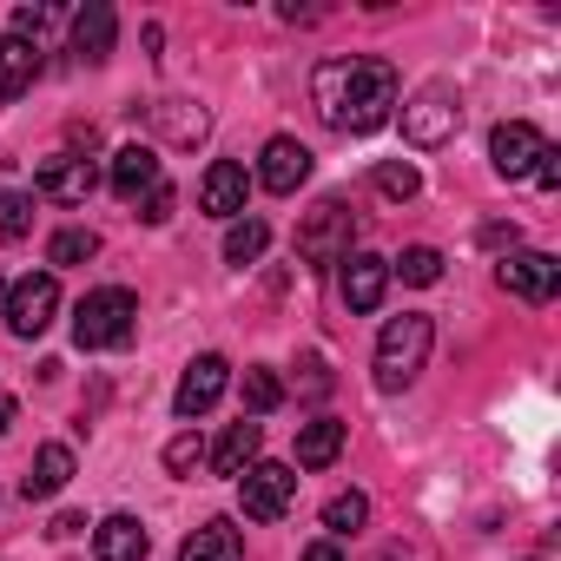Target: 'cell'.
I'll return each mask as SVG.
<instances>
[{"instance_id":"cell-1","label":"cell","mask_w":561,"mask_h":561,"mask_svg":"<svg viewBox=\"0 0 561 561\" xmlns=\"http://www.w3.org/2000/svg\"><path fill=\"white\" fill-rule=\"evenodd\" d=\"M397 67L390 60H377V54H331V60H318V73H311V106H318V119L324 126H337V133H377V126H390L397 119Z\"/></svg>"},{"instance_id":"cell-2","label":"cell","mask_w":561,"mask_h":561,"mask_svg":"<svg viewBox=\"0 0 561 561\" xmlns=\"http://www.w3.org/2000/svg\"><path fill=\"white\" fill-rule=\"evenodd\" d=\"M430 344H436V324L423 311L390 318L383 337H377V390H410L430 364Z\"/></svg>"},{"instance_id":"cell-3","label":"cell","mask_w":561,"mask_h":561,"mask_svg":"<svg viewBox=\"0 0 561 561\" xmlns=\"http://www.w3.org/2000/svg\"><path fill=\"white\" fill-rule=\"evenodd\" d=\"M139 324V298L126 285H106V291H87L80 311H73V344L80 351H119Z\"/></svg>"},{"instance_id":"cell-4","label":"cell","mask_w":561,"mask_h":561,"mask_svg":"<svg viewBox=\"0 0 561 561\" xmlns=\"http://www.w3.org/2000/svg\"><path fill=\"white\" fill-rule=\"evenodd\" d=\"M456 126H462V93H456L449 80H430V87L403 106V139H410L416 152H436L443 139H456Z\"/></svg>"},{"instance_id":"cell-5","label":"cell","mask_w":561,"mask_h":561,"mask_svg":"<svg viewBox=\"0 0 561 561\" xmlns=\"http://www.w3.org/2000/svg\"><path fill=\"white\" fill-rule=\"evenodd\" d=\"M351 238H357V218H351V205L344 198H324L318 211H305V225H298V257L305 264H344L351 257Z\"/></svg>"},{"instance_id":"cell-6","label":"cell","mask_w":561,"mask_h":561,"mask_svg":"<svg viewBox=\"0 0 561 561\" xmlns=\"http://www.w3.org/2000/svg\"><path fill=\"white\" fill-rule=\"evenodd\" d=\"M238 502L251 522H285L291 502H298V469L291 462H251L238 476Z\"/></svg>"},{"instance_id":"cell-7","label":"cell","mask_w":561,"mask_h":561,"mask_svg":"<svg viewBox=\"0 0 561 561\" xmlns=\"http://www.w3.org/2000/svg\"><path fill=\"white\" fill-rule=\"evenodd\" d=\"M8 331L14 337H41L47 324H54V311H60V277L54 271H34V277H21V285H8Z\"/></svg>"},{"instance_id":"cell-8","label":"cell","mask_w":561,"mask_h":561,"mask_svg":"<svg viewBox=\"0 0 561 561\" xmlns=\"http://www.w3.org/2000/svg\"><path fill=\"white\" fill-rule=\"evenodd\" d=\"M495 285H502L508 298H522V305H548V298L561 291V264H554L548 251H508V257L495 264Z\"/></svg>"},{"instance_id":"cell-9","label":"cell","mask_w":561,"mask_h":561,"mask_svg":"<svg viewBox=\"0 0 561 561\" xmlns=\"http://www.w3.org/2000/svg\"><path fill=\"white\" fill-rule=\"evenodd\" d=\"M541 152H548V139H541V126H528V119H502V126L489 133V159H495L502 179H528V172L541 165Z\"/></svg>"},{"instance_id":"cell-10","label":"cell","mask_w":561,"mask_h":561,"mask_svg":"<svg viewBox=\"0 0 561 561\" xmlns=\"http://www.w3.org/2000/svg\"><path fill=\"white\" fill-rule=\"evenodd\" d=\"M93 185H100V172H93V159H80V152H54V159H41V172H34V192L54 198V205H87Z\"/></svg>"},{"instance_id":"cell-11","label":"cell","mask_w":561,"mask_h":561,"mask_svg":"<svg viewBox=\"0 0 561 561\" xmlns=\"http://www.w3.org/2000/svg\"><path fill=\"white\" fill-rule=\"evenodd\" d=\"M225 383H231V364L218 357V351H205V357H192L185 364V377H179V397H172V410L185 416V423H198L218 397H225Z\"/></svg>"},{"instance_id":"cell-12","label":"cell","mask_w":561,"mask_h":561,"mask_svg":"<svg viewBox=\"0 0 561 561\" xmlns=\"http://www.w3.org/2000/svg\"><path fill=\"white\" fill-rule=\"evenodd\" d=\"M251 198V172L238 159H211V172L198 179V211L205 218H238Z\"/></svg>"},{"instance_id":"cell-13","label":"cell","mask_w":561,"mask_h":561,"mask_svg":"<svg viewBox=\"0 0 561 561\" xmlns=\"http://www.w3.org/2000/svg\"><path fill=\"white\" fill-rule=\"evenodd\" d=\"M383 291H390V257L351 251V257H344V305H351L357 318H370V311L383 305Z\"/></svg>"},{"instance_id":"cell-14","label":"cell","mask_w":561,"mask_h":561,"mask_svg":"<svg viewBox=\"0 0 561 561\" xmlns=\"http://www.w3.org/2000/svg\"><path fill=\"white\" fill-rule=\"evenodd\" d=\"M305 179H311V152H305L298 139H271V146L257 152V185H264V192L285 198V192H298Z\"/></svg>"},{"instance_id":"cell-15","label":"cell","mask_w":561,"mask_h":561,"mask_svg":"<svg viewBox=\"0 0 561 561\" xmlns=\"http://www.w3.org/2000/svg\"><path fill=\"white\" fill-rule=\"evenodd\" d=\"M113 41H119V14L106 8V0H87V8L73 14V54L87 67H106L113 60Z\"/></svg>"},{"instance_id":"cell-16","label":"cell","mask_w":561,"mask_h":561,"mask_svg":"<svg viewBox=\"0 0 561 561\" xmlns=\"http://www.w3.org/2000/svg\"><path fill=\"white\" fill-rule=\"evenodd\" d=\"M106 179H113V192H119L126 205H139L152 185H165V172H159V152H152V146H119Z\"/></svg>"},{"instance_id":"cell-17","label":"cell","mask_w":561,"mask_h":561,"mask_svg":"<svg viewBox=\"0 0 561 561\" xmlns=\"http://www.w3.org/2000/svg\"><path fill=\"white\" fill-rule=\"evenodd\" d=\"M257 449H264V423H251V416L244 423H225V436L211 443V476H231L238 482L257 462Z\"/></svg>"},{"instance_id":"cell-18","label":"cell","mask_w":561,"mask_h":561,"mask_svg":"<svg viewBox=\"0 0 561 561\" xmlns=\"http://www.w3.org/2000/svg\"><path fill=\"white\" fill-rule=\"evenodd\" d=\"M179 561H244L238 522H231V515H211L205 528H192V535L179 541Z\"/></svg>"},{"instance_id":"cell-19","label":"cell","mask_w":561,"mask_h":561,"mask_svg":"<svg viewBox=\"0 0 561 561\" xmlns=\"http://www.w3.org/2000/svg\"><path fill=\"white\" fill-rule=\"evenodd\" d=\"M152 119H159V133L172 139V146H205V133H211V113L198 106V100H152Z\"/></svg>"},{"instance_id":"cell-20","label":"cell","mask_w":561,"mask_h":561,"mask_svg":"<svg viewBox=\"0 0 561 561\" xmlns=\"http://www.w3.org/2000/svg\"><path fill=\"white\" fill-rule=\"evenodd\" d=\"M344 443H351V423H337V416L305 423V430H298V469H331V462L344 456Z\"/></svg>"},{"instance_id":"cell-21","label":"cell","mask_w":561,"mask_h":561,"mask_svg":"<svg viewBox=\"0 0 561 561\" xmlns=\"http://www.w3.org/2000/svg\"><path fill=\"white\" fill-rule=\"evenodd\" d=\"M67 482H73V449H67V443H47V449L34 456V469L21 476V495H27V502H47V495H60Z\"/></svg>"},{"instance_id":"cell-22","label":"cell","mask_w":561,"mask_h":561,"mask_svg":"<svg viewBox=\"0 0 561 561\" xmlns=\"http://www.w3.org/2000/svg\"><path fill=\"white\" fill-rule=\"evenodd\" d=\"M146 528H139V515H106L100 528H93V554L100 561H146Z\"/></svg>"},{"instance_id":"cell-23","label":"cell","mask_w":561,"mask_h":561,"mask_svg":"<svg viewBox=\"0 0 561 561\" xmlns=\"http://www.w3.org/2000/svg\"><path fill=\"white\" fill-rule=\"evenodd\" d=\"M41 73V47L27 41H0V100H21Z\"/></svg>"},{"instance_id":"cell-24","label":"cell","mask_w":561,"mask_h":561,"mask_svg":"<svg viewBox=\"0 0 561 561\" xmlns=\"http://www.w3.org/2000/svg\"><path fill=\"white\" fill-rule=\"evenodd\" d=\"M264 244H271L264 218H231V231H225V264H257Z\"/></svg>"},{"instance_id":"cell-25","label":"cell","mask_w":561,"mask_h":561,"mask_svg":"<svg viewBox=\"0 0 561 561\" xmlns=\"http://www.w3.org/2000/svg\"><path fill=\"white\" fill-rule=\"evenodd\" d=\"M364 522H370V495L344 489V495H331V502H324V528H331V535H357Z\"/></svg>"},{"instance_id":"cell-26","label":"cell","mask_w":561,"mask_h":561,"mask_svg":"<svg viewBox=\"0 0 561 561\" xmlns=\"http://www.w3.org/2000/svg\"><path fill=\"white\" fill-rule=\"evenodd\" d=\"M390 277H403V285H436V277H443V251H436V244H410V251L390 264Z\"/></svg>"},{"instance_id":"cell-27","label":"cell","mask_w":561,"mask_h":561,"mask_svg":"<svg viewBox=\"0 0 561 561\" xmlns=\"http://www.w3.org/2000/svg\"><path fill=\"white\" fill-rule=\"evenodd\" d=\"M277 403H285V383H277V370H244V416H271Z\"/></svg>"},{"instance_id":"cell-28","label":"cell","mask_w":561,"mask_h":561,"mask_svg":"<svg viewBox=\"0 0 561 561\" xmlns=\"http://www.w3.org/2000/svg\"><path fill=\"white\" fill-rule=\"evenodd\" d=\"M377 192L403 205V198H416V192H423V172H416L410 159H383V165H377Z\"/></svg>"},{"instance_id":"cell-29","label":"cell","mask_w":561,"mask_h":561,"mask_svg":"<svg viewBox=\"0 0 561 561\" xmlns=\"http://www.w3.org/2000/svg\"><path fill=\"white\" fill-rule=\"evenodd\" d=\"M27 231H34V198L27 192H0V238L21 244Z\"/></svg>"},{"instance_id":"cell-30","label":"cell","mask_w":561,"mask_h":561,"mask_svg":"<svg viewBox=\"0 0 561 561\" xmlns=\"http://www.w3.org/2000/svg\"><path fill=\"white\" fill-rule=\"evenodd\" d=\"M87 257H100V238L93 231H54V244H47V264H87Z\"/></svg>"},{"instance_id":"cell-31","label":"cell","mask_w":561,"mask_h":561,"mask_svg":"<svg viewBox=\"0 0 561 561\" xmlns=\"http://www.w3.org/2000/svg\"><path fill=\"white\" fill-rule=\"evenodd\" d=\"M198 462H205V443H198V430H179V436L165 443V469H172V476H192Z\"/></svg>"},{"instance_id":"cell-32","label":"cell","mask_w":561,"mask_h":561,"mask_svg":"<svg viewBox=\"0 0 561 561\" xmlns=\"http://www.w3.org/2000/svg\"><path fill=\"white\" fill-rule=\"evenodd\" d=\"M54 21H60L54 8H14V41H27V47H34V41L54 27Z\"/></svg>"},{"instance_id":"cell-33","label":"cell","mask_w":561,"mask_h":561,"mask_svg":"<svg viewBox=\"0 0 561 561\" xmlns=\"http://www.w3.org/2000/svg\"><path fill=\"white\" fill-rule=\"evenodd\" d=\"M172 205H179V192H172V185H152V192L139 198V218H146V225H165Z\"/></svg>"},{"instance_id":"cell-34","label":"cell","mask_w":561,"mask_h":561,"mask_svg":"<svg viewBox=\"0 0 561 561\" xmlns=\"http://www.w3.org/2000/svg\"><path fill=\"white\" fill-rule=\"evenodd\" d=\"M528 179H535V185H541V192H554V185H561V152H554V146H548V152H541V165H535V172H528Z\"/></svg>"},{"instance_id":"cell-35","label":"cell","mask_w":561,"mask_h":561,"mask_svg":"<svg viewBox=\"0 0 561 561\" xmlns=\"http://www.w3.org/2000/svg\"><path fill=\"white\" fill-rule=\"evenodd\" d=\"M80 528H87V522H80V515H54V528H47V535H54V541H73V535H80Z\"/></svg>"},{"instance_id":"cell-36","label":"cell","mask_w":561,"mask_h":561,"mask_svg":"<svg viewBox=\"0 0 561 561\" xmlns=\"http://www.w3.org/2000/svg\"><path fill=\"white\" fill-rule=\"evenodd\" d=\"M305 561H344V554H337V541H311V548H305Z\"/></svg>"},{"instance_id":"cell-37","label":"cell","mask_w":561,"mask_h":561,"mask_svg":"<svg viewBox=\"0 0 561 561\" xmlns=\"http://www.w3.org/2000/svg\"><path fill=\"white\" fill-rule=\"evenodd\" d=\"M14 416H21V410H14V397H0V436L14 430Z\"/></svg>"},{"instance_id":"cell-38","label":"cell","mask_w":561,"mask_h":561,"mask_svg":"<svg viewBox=\"0 0 561 561\" xmlns=\"http://www.w3.org/2000/svg\"><path fill=\"white\" fill-rule=\"evenodd\" d=\"M0 305H8V271H0Z\"/></svg>"},{"instance_id":"cell-39","label":"cell","mask_w":561,"mask_h":561,"mask_svg":"<svg viewBox=\"0 0 561 561\" xmlns=\"http://www.w3.org/2000/svg\"><path fill=\"white\" fill-rule=\"evenodd\" d=\"M383 561H410V554H383Z\"/></svg>"}]
</instances>
